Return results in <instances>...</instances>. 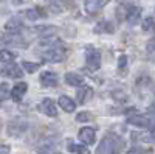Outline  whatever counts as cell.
I'll use <instances>...</instances> for the list:
<instances>
[{
  "mask_svg": "<svg viewBox=\"0 0 155 154\" xmlns=\"http://www.w3.org/2000/svg\"><path fill=\"white\" fill-rule=\"evenodd\" d=\"M78 121H92L93 120V115L90 114V112H81V114H78Z\"/></svg>",
  "mask_w": 155,
  "mask_h": 154,
  "instance_id": "27",
  "label": "cell"
},
{
  "mask_svg": "<svg viewBox=\"0 0 155 154\" xmlns=\"http://www.w3.org/2000/svg\"><path fill=\"white\" fill-rule=\"evenodd\" d=\"M109 3V0H84V9L88 14H96Z\"/></svg>",
  "mask_w": 155,
  "mask_h": 154,
  "instance_id": "7",
  "label": "cell"
},
{
  "mask_svg": "<svg viewBox=\"0 0 155 154\" xmlns=\"http://www.w3.org/2000/svg\"><path fill=\"white\" fill-rule=\"evenodd\" d=\"M68 151L70 152H76V154H90V151L82 146V145H76L73 142H68Z\"/></svg>",
  "mask_w": 155,
  "mask_h": 154,
  "instance_id": "20",
  "label": "cell"
},
{
  "mask_svg": "<svg viewBox=\"0 0 155 154\" xmlns=\"http://www.w3.org/2000/svg\"><path fill=\"white\" fill-rule=\"evenodd\" d=\"M65 83L68 86H82L84 84V80H82V76H79L78 73H71L68 72L65 75Z\"/></svg>",
  "mask_w": 155,
  "mask_h": 154,
  "instance_id": "18",
  "label": "cell"
},
{
  "mask_svg": "<svg viewBox=\"0 0 155 154\" xmlns=\"http://www.w3.org/2000/svg\"><path fill=\"white\" fill-rule=\"evenodd\" d=\"M44 45L47 44V48L44 51V59L48 62H62L68 56V48L67 45L61 42V41H54L53 36L51 37H44L41 41Z\"/></svg>",
  "mask_w": 155,
  "mask_h": 154,
  "instance_id": "1",
  "label": "cell"
},
{
  "mask_svg": "<svg viewBox=\"0 0 155 154\" xmlns=\"http://www.w3.org/2000/svg\"><path fill=\"white\" fill-rule=\"evenodd\" d=\"M146 53H147V58L155 61V37H152V39L147 41L146 44Z\"/></svg>",
  "mask_w": 155,
  "mask_h": 154,
  "instance_id": "22",
  "label": "cell"
},
{
  "mask_svg": "<svg viewBox=\"0 0 155 154\" xmlns=\"http://www.w3.org/2000/svg\"><path fill=\"white\" fill-rule=\"evenodd\" d=\"M27 2H30V0H12L14 5H22V3H27Z\"/></svg>",
  "mask_w": 155,
  "mask_h": 154,
  "instance_id": "32",
  "label": "cell"
},
{
  "mask_svg": "<svg viewBox=\"0 0 155 154\" xmlns=\"http://www.w3.org/2000/svg\"><path fill=\"white\" fill-rule=\"evenodd\" d=\"M42 16H45V14H42L39 8H30V9L25 11V17H27L28 20H37V19H41Z\"/></svg>",
  "mask_w": 155,
  "mask_h": 154,
  "instance_id": "19",
  "label": "cell"
},
{
  "mask_svg": "<svg viewBox=\"0 0 155 154\" xmlns=\"http://www.w3.org/2000/svg\"><path fill=\"white\" fill-rule=\"evenodd\" d=\"M27 89H28V84L27 83H17L14 87L9 91V94H11V98L14 100V101H20L22 98H23V95L27 94Z\"/></svg>",
  "mask_w": 155,
  "mask_h": 154,
  "instance_id": "9",
  "label": "cell"
},
{
  "mask_svg": "<svg viewBox=\"0 0 155 154\" xmlns=\"http://www.w3.org/2000/svg\"><path fill=\"white\" fill-rule=\"evenodd\" d=\"M8 97H11V94H8V84L3 81L2 83V94H0V98H2V101H5Z\"/></svg>",
  "mask_w": 155,
  "mask_h": 154,
  "instance_id": "29",
  "label": "cell"
},
{
  "mask_svg": "<svg viewBox=\"0 0 155 154\" xmlns=\"http://www.w3.org/2000/svg\"><path fill=\"white\" fill-rule=\"evenodd\" d=\"M39 111L42 114L48 115V117H56L58 115V109H56V104L51 98H44L41 103H39Z\"/></svg>",
  "mask_w": 155,
  "mask_h": 154,
  "instance_id": "6",
  "label": "cell"
},
{
  "mask_svg": "<svg viewBox=\"0 0 155 154\" xmlns=\"http://www.w3.org/2000/svg\"><path fill=\"white\" fill-rule=\"evenodd\" d=\"M124 17H126V20H127L129 25H135L140 20V17H141V8L140 6H135V5L129 6L124 11Z\"/></svg>",
  "mask_w": 155,
  "mask_h": 154,
  "instance_id": "8",
  "label": "cell"
},
{
  "mask_svg": "<svg viewBox=\"0 0 155 154\" xmlns=\"http://www.w3.org/2000/svg\"><path fill=\"white\" fill-rule=\"evenodd\" d=\"M0 154H9V146L8 145H2V152Z\"/></svg>",
  "mask_w": 155,
  "mask_h": 154,
  "instance_id": "31",
  "label": "cell"
},
{
  "mask_svg": "<svg viewBox=\"0 0 155 154\" xmlns=\"http://www.w3.org/2000/svg\"><path fill=\"white\" fill-rule=\"evenodd\" d=\"M134 142H155V134L152 132H132Z\"/></svg>",
  "mask_w": 155,
  "mask_h": 154,
  "instance_id": "16",
  "label": "cell"
},
{
  "mask_svg": "<svg viewBox=\"0 0 155 154\" xmlns=\"http://www.w3.org/2000/svg\"><path fill=\"white\" fill-rule=\"evenodd\" d=\"M2 44L3 45H11V47H27L28 44L23 41V37L20 33H9L6 31L2 37Z\"/></svg>",
  "mask_w": 155,
  "mask_h": 154,
  "instance_id": "4",
  "label": "cell"
},
{
  "mask_svg": "<svg viewBox=\"0 0 155 154\" xmlns=\"http://www.w3.org/2000/svg\"><path fill=\"white\" fill-rule=\"evenodd\" d=\"M22 64H23V69L27 70L28 73H33V72H36L39 67H41V64H33V62H30V61H23Z\"/></svg>",
  "mask_w": 155,
  "mask_h": 154,
  "instance_id": "25",
  "label": "cell"
},
{
  "mask_svg": "<svg viewBox=\"0 0 155 154\" xmlns=\"http://www.w3.org/2000/svg\"><path fill=\"white\" fill-rule=\"evenodd\" d=\"M127 154H153L152 149H146L141 146H132L130 151H127Z\"/></svg>",
  "mask_w": 155,
  "mask_h": 154,
  "instance_id": "24",
  "label": "cell"
},
{
  "mask_svg": "<svg viewBox=\"0 0 155 154\" xmlns=\"http://www.w3.org/2000/svg\"><path fill=\"white\" fill-rule=\"evenodd\" d=\"M85 66L90 72H95L101 66V55L95 47H87L85 50Z\"/></svg>",
  "mask_w": 155,
  "mask_h": 154,
  "instance_id": "3",
  "label": "cell"
},
{
  "mask_svg": "<svg viewBox=\"0 0 155 154\" xmlns=\"http://www.w3.org/2000/svg\"><path fill=\"white\" fill-rule=\"evenodd\" d=\"M127 123L130 125H135V126H140V128H147V129H150V128L155 126V121L147 117V115H143V114H135L132 115V117L127 118Z\"/></svg>",
  "mask_w": 155,
  "mask_h": 154,
  "instance_id": "5",
  "label": "cell"
},
{
  "mask_svg": "<svg viewBox=\"0 0 155 154\" xmlns=\"http://www.w3.org/2000/svg\"><path fill=\"white\" fill-rule=\"evenodd\" d=\"M124 149V140L113 132H107L99 142L96 154H121Z\"/></svg>",
  "mask_w": 155,
  "mask_h": 154,
  "instance_id": "2",
  "label": "cell"
},
{
  "mask_svg": "<svg viewBox=\"0 0 155 154\" xmlns=\"http://www.w3.org/2000/svg\"><path fill=\"white\" fill-rule=\"evenodd\" d=\"M59 104H61V108L65 111V112H73L76 109V103L70 97H67V95L59 97Z\"/></svg>",
  "mask_w": 155,
  "mask_h": 154,
  "instance_id": "15",
  "label": "cell"
},
{
  "mask_svg": "<svg viewBox=\"0 0 155 154\" xmlns=\"http://www.w3.org/2000/svg\"><path fill=\"white\" fill-rule=\"evenodd\" d=\"M93 31L96 33V34H101V33H107V34H110V33H113L115 31V27L109 22V20H101L96 27L93 28Z\"/></svg>",
  "mask_w": 155,
  "mask_h": 154,
  "instance_id": "14",
  "label": "cell"
},
{
  "mask_svg": "<svg viewBox=\"0 0 155 154\" xmlns=\"http://www.w3.org/2000/svg\"><path fill=\"white\" fill-rule=\"evenodd\" d=\"M78 101L84 104V103H88L90 100L93 98V89L88 86H82L81 89H78V95H76Z\"/></svg>",
  "mask_w": 155,
  "mask_h": 154,
  "instance_id": "12",
  "label": "cell"
},
{
  "mask_svg": "<svg viewBox=\"0 0 155 154\" xmlns=\"http://www.w3.org/2000/svg\"><path fill=\"white\" fill-rule=\"evenodd\" d=\"M22 28H23V25H22V22L19 19H11L5 25V30L9 31V33H20Z\"/></svg>",
  "mask_w": 155,
  "mask_h": 154,
  "instance_id": "17",
  "label": "cell"
},
{
  "mask_svg": "<svg viewBox=\"0 0 155 154\" xmlns=\"http://www.w3.org/2000/svg\"><path fill=\"white\" fill-rule=\"evenodd\" d=\"M67 6H71V0H54L51 8L54 11H64Z\"/></svg>",
  "mask_w": 155,
  "mask_h": 154,
  "instance_id": "21",
  "label": "cell"
},
{
  "mask_svg": "<svg viewBox=\"0 0 155 154\" xmlns=\"http://www.w3.org/2000/svg\"><path fill=\"white\" fill-rule=\"evenodd\" d=\"M14 58H16L14 53H11V51H8V50H2V66H3V64L12 62V61H14Z\"/></svg>",
  "mask_w": 155,
  "mask_h": 154,
  "instance_id": "23",
  "label": "cell"
},
{
  "mask_svg": "<svg viewBox=\"0 0 155 154\" xmlns=\"http://www.w3.org/2000/svg\"><path fill=\"white\" fill-rule=\"evenodd\" d=\"M147 112L150 114V117H153V118H155V103H152V104L149 106V109H147Z\"/></svg>",
  "mask_w": 155,
  "mask_h": 154,
  "instance_id": "30",
  "label": "cell"
},
{
  "mask_svg": "<svg viewBox=\"0 0 155 154\" xmlns=\"http://www.w3.org/2000/svg\"><path fill=\"white\" fill-rule=\"evenodd\" d=\"M95 134L96 132H95L93 128H82V129L79 131V139L82 140L84 143H87V145H93L95 139H96Z\"/></svg>",
  "mask_w": 155,
  "mask_h": 154,
  "instance_id": "13",
  "label": "cell"
},
{
  "mask_svg": "<svg viewBox=\"0 0 155 154\" xmlns=\"http://www.w3.org/2000/svg\"><path fill=\"white\" fill-rule=\"evenodd\" d=\"M155 28V19L153 17H147L144 22H143V30L144 31H150Z\"/></svg>",
  "mask_w": 155,
  "mask_h": 154,
  "instance_id": "26",
  "label": "cell"
},
{
  "mask_svg": "<svg viewBox=\"0 0 155 154\" xmlns=\"http://www.w3.org/2000/svg\"><path fill=\"white\" fill-rule=\"evenodd\" d=\"M126 69H127V56L121 55L118 58V70L121 72V70H126Z\"/></svg>",
  "mask_w": 155,
  "mask_h": 154,
  "instance_id": "28",
  "label": "cell"
},
{
  "mask_svg": "<svg viewBox=\"0 0 155 154\" xmlns=\"http://www.w3.org/2000/svg\"><path fill=\"white\" fill-rule=\"evenodd\" d=\"M2 73L9 76V78H20L22 76V69L19 66H16V64L9 62V64H3L2 66Z\"/></svg>",
  "mask_w": 155,
  "mask_h": 154,
  "instance_id": "10",
  "label": "cell"
},
{
  "mask_svg": "<svg viewBox=\"0 0 155 154\" xmlns=\"http://www.w3.org/2000/svg\"><path fill=\"white\" fill-rule=\"evenodd\" d=\"M41 84L44 87H54L58 86V76L54 72H42L41 73Z\"/></svg>",
  "mask_w": 155,
  "mask_h": 154,
  "instance_id": "11",
  "label": "cell"
}]
</instances>
